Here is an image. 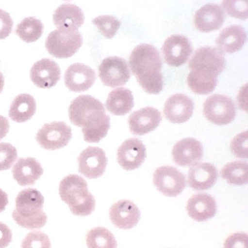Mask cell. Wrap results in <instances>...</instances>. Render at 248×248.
Returning a JSON list of instances; mask_svg holds the SVG:
<instances>
[{
	"label": "cell",
	"mask_w": 248,
	"mask_h": 248,
	"mask_svg": "<svg viewBox=\"0 0 248 248\" xmlns=\"http://www.w3.org/2000/svg\"><path fill=\"white\" fill-rule=\"evenodd\" d=\"M71 123L83 128L84 140L98 143L107 135L110 128V117L106 114L100 100L90 95H80L74 99L68 108Z\"/></svg>",
	"instance_id": "cell-1"
},
{
	"label": "cell",
	"mask_w": 248,
	"mask_h": 248,
	"mask_svg": "<svg viewBox=\"0 0 248 248\" xmlns=\"http://www.w3.org/2000/svg\"><path fill=\"white\" fill-rule=\"evenodd\" d=\"M129 65L143 90L149 94H158L163 89L160 52L153 45L141 44L134 48Z\"/></svg>",
	"instance_id": "cell-2"
},
{
	"label": "cell",
	"mask_w": 248,
	"mask_h": 248,
	"mask_svg": "<svg viewBox=\"0 0 248 248\" xmlns=\"http://www.w3.org/2000/svg\"><path fill=\"white\" fill-rule=\"evenodd\" d=\"M44 201V197L37 189H23L16 197V209L12 214L13 219L23 228H42L48 220L46 214L42 211Z\"/></svg>",
	"instance_id": "cell-3"
},
{
	"label": "cell",
	"mask_w": 248,
	"mask_h": 248,
	"mask_svg": "<svg viewBox=\"0 0 248 248\" xmlns=\"http://www.w3.org/2000/svg\"><path fill=\"white\" fill-rule=\"evenodd\" d=\"M59 195L74 215L87 217L96 208V200L88 191L87 182L78 175H68L61 181Z\"/></svg>",
	"instance_id": "cell-4"
},
{
	"label": "cell",
	"mask_w": 248,
	"mask_h": 248,
	"mask_svg": "<svg viewBox=\"0 0 248 248\" xmlns=\"http://www.w3.org/2000/svg\"><path fill=\"white\" fill-rule=\"evenodd\" d=\"M83 43V36L78 30L58 29L48 35L45 47L50 55L58 59H64L77 53Z\"/></svg>",
	"instance_id": "cell-5"
},
{
	"label": "cell",
	"mask_w": 248,
	"mask_h": 248,
	"mask_svg": "<svg viewBox=\"0 0 248 248\" xmlns=\"http://www.w3.org/2000/svg\"><path fill=\"white\" fill-rule=\"evenodd\" d=\"M203 113L211 123L218 125H227L235 119V105L230 97L215 94L205 100Z\"/></svg>",
	"instance_id": "cell-6"
},
{
	"label": "cell",
	"mask_w": 248,
	"mask_h": 248,
	"mask_svg": "<svg viewBox=\"0 0 248 248\" xmlns=\"http://www.w3.org/2000/svg\"><path fill=\"white\" fill-rule=\"evenodd\" d=\"M191 72L187 77V84L194 93L206 95L215 90L218 84V77L221 70L209 65L195 64L189 65Z\"/></svg>",
	"instance_id": "cell-7"
},
{
	"label": "cell",
	"mask_w": 248,
	"mask_h": 248,
	"mask_svg": "<svg viewBox=\"0 0 248 248\" xmlns=\"http://www.w3.org/2000/svg\"><path fill=\"white\" fill-rule=\"evenodd\" d=\"M153 182L158 191L165 196L175 198L186 188V177L173 166H160L154 170Z\"/></svg>",
	"instance_id": "cell-8"
},
{
	"label": "cell",
	"mask_w": 248,
	"mask_h": 248,
	"mask_svg": "<svg viewBox=\"0 0 248 248\" xmlns=\"http://www.w3.org/2000/svg\"><path fill=\"white\" fill-rule=\"evenodd\" d=\"M72 137L71 128L64 122L45 124L38 131L36 140L45 150H59L66 146Z\"/></svg>",
	"instance_id": "cell-9"
},
{
	"label": "cell",
	"mask_w": 248,
	"mask_h": 248,
	"mask_svg": "<svg viewBox=\"0 0 248 248\" xmlns=\"http://www.w3.org/2000/svg\"><path fill=\"white\" fill-rule=\"evenodd\" d=\"M99 74L102 83L112 88L125 85L131 78L126 61L116 56L105 58L99 65Z\"/></svg>",
	"instance_id": "cell-10"
},
{
	"label": "cell",
	"mask_w": 248,
	"mask_h": 248,
	"mask_svg": "<svg viewBox=\"0 0 248 248\" xmlns=\"http://www.w3.org/2000/svg\"><path fill=\"white\" fill-rule=\"evenodd\" d=\"M78 171L89 179H97L104 173L108 159L103 149L88 147L83 150L78 158Z\"/></svg>",
	"instance_id": "cell-11"
},
{
	"label": "cell",
	"mask_w": 248,
	"mask_h": 248,
	"mask_svg": "<svg viewBox=\"0 0 248 248\" xmlns=\"http://www.w3.org/2000/svg\"><path fill=\"white\" fill-rule=\"evenodd\" d=\"M192 52V44L183 35L169 36L163 46L165 61L170 66H182L187 62Z\"/></svg>",
	"instance_id": "cell-12"
},
{
	"label": "cell",
	"mask_w": 248,
	"mask_h": 248,
	"mask_svg": "<svg viewBox=\"0 0 248 248\" xmlns=\"http://www.w3.org/2000/svg\"><path fill=\"white\" fill-rule=\"evenodd\" d=\"M117 162L122 169L133 170L142 165L147 157V149L141 140L129 139L117 150Z\"/></svg>",
	"instance_id": "cell-13"
},
{
	"label": "cell",
	"mask_w": 248,
	"mask_h": 248,
	"mask_svg": "<svg viewBox=\"0 0 248 248\" xmlns=\"http://www.w3.org/2000/svg\"><path fill=\"white\" fill-rule=\"evenodd\" d=\"M96 78V71L83 63L72 64L64 74L66 87L73 93L87 91L93 87Z\"/></svg>",
	"instance_id": "cell-14"
},
{
	"label": "cell",
	"mask_w": 248,
	"mask_h": 248,
	"mask_svg": "<svg viewBox=\"0 0 248 248\" xmlns=\"http://www.w3.org/2000/svg\"><path fill=\"white\" fill-rule=\"evenodd\" d=\"M112 224L121 230H131L138 224L141 211L138 206L128 200H122L112 205L109 210Z\"/></svg>",
	"instance_id": "cell-15"
},
{
	"label": "cell",
	"mask_w": 248,
	"mask_h": 248,
	"mask_svg": "<svg viewBox=\"0 0 248 248\" xmlns=\"http://www.w3.org/2000/svg\"><path fill=\"white\" fill-rule=\"evenodd\" d=\"M61 68L52 60L45 58L33 64L30 71V78L38 88L50 89L55 87L61 79Z\"/></svg>",
	"instance_id": "cell-16"
},
{
	"label": "cell",
	"mask_w": 248,
	"mask_h": 248,
	"mask_svg": "<svg viewBox=\"0 0 248 248\" xmlns=\"http://www.w3.org/2000/svg\"><path fill=\"white\" fill-rule=\"evenodd\" d=\"M195 103L186 94H176L170 96L164 107V116L173 124H183L193 115Z\"/></svg>",
	"instance_id": "cell-17"
},
{
	"label": "cell",
	"mask_w": 248,
	"mask_h": 248,
	"mask_svg": "<svg viewBox=\"0 0 248 248\" xmlns=\"http://www.w3.org/2000/svg\"><path fill=\"white\" fill-rule=\"evenodd\" d=\"M172 157L178 166L188 167L202 160L203 147L196 139H183L175 144L172 150Z\"/></svg>",
	"instance_id": "cell-18"
},
{
	"label": "cell",
	"mask_w": 248,
	"mask_h": 248,
	"mask_svg": "<svg viewBox=\"0 0 248 248\" xmlns=\"http://www.w3.org/2000/svg\"><path fill=\"white\" fill-rule=\"evenodd\" d=\"M161 121V113L157 109L147 107L134 111L128 118V124L132 134L142 136L155 130Z\"/></svg>",
	"instance_id": "cell-19"
},
{
	"label": "cell",
	"mask_w": 248,
	"mask_h": 248,
	"mask_svg": "<svg viewBox=\"0 0 248 248\" xmlns=\"http://www.w3.org/2000/svg\"><path fill=\"white\" fill-rule=\"evenodd\" d=\"M224 10L218 4H205L196 12L194 18L195 27L202 33H210L219 29L225 20Z\"/></svg>",
	"instance_id": "cell-20"
},
{
	"label": "cell",
	"mask_w": 248,
	"mask_h": 248,
	"mask_svg": "<svg viewBox=\"0 0 248 248\" xmlns=\"http://www.w3.org/2000/svg\"><path fill=\"white\" fill-rule=\"evenodd\" d=\"M218 177V170L214 165L210 163H197L188 172V183L195 190H208L215 185Z\"/></svg>",
	"instance_id": "cell-21"
},
{
	"label": "cell",
	"mask_w": 248,
	"mask_h": 248,
	"mask_svg": "<svg viewBox=\"0 0 248 248\" xmlns=\"http://www.w3.org/2000/svg\"><path fill=\"white\" fill-rule=\"evenodd\" d=\"M188 215L198 222L206 221L215 217L217 202L214 197L206 193L192 195L186 205Z\"/></svg>",
	"instance_id": "cell-22"
},
{
	"label": "cell",
	"mask_w": 248,
	"mask_h": 248,
	"mask_svg": "<svg viewBox=\"0 0 248 248\" xmlns=\"http://www.w3.org/2000/svg\"><path fill=\"white\" fill-rule=\"evenodd\" d=\"M40 163L33 157L18 159L13 166L12 173L15 180L20 186L33 185L43 174Z\"/></svg>",
	"instance_id": "cell-23"
},
{
	"label": "cell",
	"mask_w": 248,
	"mask_h": 248,
	"mask_svg": "<svg viewBox=\"0 0 248 248\" xmlns=\"http://www.w3.org/2000/svg\"><path fill=\"white\" fill-rule=\"evenodd\" d=\"M247 41V33L243 26L232 25L223 29L215 41L220 50L227 53L238 52Z\"/></svg>",
	"instance_id": "cell-24"
},
{
	"label": "cell",
	"mask_w": 248,
	"mask_h": 248,
	"mask_svg": "<svg viewBox=\"0 0 248 248\" xmlns=\"http://www.w3.org/2000/svg\"><path fill=\"white\" fill-rule=\"evenodd\" d=\"M84 22V13L75 4H62L55 10L53 14L54 24L59 29L78 30Z\"/></svg>",
	"instance_id": "cell-25"
},
{
	"label": "cell",
	"mask_w": 248,
	"mask_h": 248,
	"mask_svg": "<svg viewBox=\"0 0 248 248\" xmlns=\"http://www.w3.org/2000/svg\"><path fill=\"white\" fill-rule=\"evenodd\" d=\"M134 106V98L131 90L117 88L109 93L106 107L112 114L122 116L128 114Z\"/></svg>",
	"instance_id": "cell-26"
},
{
	"label": "cell",
	"mask_w": 248,
	"mask_h": 248,
	"mask_svg": "<svg viewBox=\"0 0 248 248\" xmlns=\"http://www.w3.org/2000/svg\"><path fill=\"white\" fill-rule=\"evenodd\" d=\"M35 99L29 94H20L15 97L9 110V117L17 123L30 120L36 113Z\"/></svg>",
	"instance_id": "cell-27"
},
{
	"label": "cell",
	"mask_w": 248,
	"mask_h": 248,
	"mask_svg": "<svg viewBox=\"0 0 248 248\" xmlns=\"http://www.w3.org/2000/svg\"><path fill=\"white\" fill-rule=\"evenodd\" d=\"M221 176L230 185L242 186L248 182V163L236 160L227 163L221 170Z\"/></svg>",
	"instance_id": "cell-28"
},
{
	"label": "cell",
	"mask_w": 248,
	"mask_h": 248,
	"mask_svg": "<svg viewBox=\"0 0 248 248\" xmlns=\"http://www.w3.org/2000/svg\"><path fill=\"white\" fill-rule=\"evenodd\" d=\"M42 21L34 17L23 19L16 28V33L21 40L26 43L36 42L43 33Z\"/></svg>",
	"instance_id": "cell-29"
},
{
	"label": "cell",
	"mask_w": 248,
	"mask_h": 248,
	"mask_svg": "<svg viewBox=\"0 0 248 248\" xmlns=\"http://www.w3.org/2000/svg\"><path fill=\"white\" fill-rule=\"evenodd\" d=\"M88 248H116L117 242L115 236L104 227H96L88 232L86 236Z\"/></svg>",
	"instance_id": "cell-30"
},
{
	"label": "cell",
	"mask_w": 248,
	"mask_h": 248,
	"mask_svg": "<svg viewBox=\"0 0 248 248\" xmlns=\"http://www.w3.org/2000/svg\"><path fill=\"white\" fill-rule=\"evenodd\" d=\"M93 23L106 39H112L120 28L121 23L115 16H101L93 19Z\"/></svg>",
	"instance_id": "cell-31"
},
{
	"label": "cell",
	"mask_w": 248,
	"mask_h": 248,
	"mask_svg": "<svg viewBox=\"0 0 248 248\" xmlns=\"http://www.w3.org/2000/svg\"><path fill=\"white\" fill-rule=\"evenodd\" d=\"M222 7L226 13L231 17L240 20H247L248 0H223Z\"/></svg>",
	"instance_id": "cell-32"
},
{
	"label": "cell",
	"mask_w": 248,
	"mask_h": 248,
	"mask_svg": "<svg viewBox=\"0 0 248 248\" xmlns=\"http://www.w3.org/2000/svg\"><path fill=\"white\" fill-rule=\"evenodd\" d=\"M21 248H51L50 240L42 232H32L23 239Z\"/></svg>",
	"instance_id": "cell-33"
},
{
	"label": "cell",
	"mask_w": 248,
	"mask_h": 248,
	"mask_svg": "<svg viewBox=\"0 0 248 248\" xmlns=\"http://www.w3.org/2000/svg\"><path fill=\"white\" fill-rule=\"evenodd\" d=\"M17 157V150L10 143H0V170H8Z\"/></svg>",
	"instance_id": "cell-34"
},
{
	"label": "cell",
	"mask_w": 248,
	"mask_h": 248,
	"mask_svg": "<svg viewBox=\"0 0 248 248\" xmlns=\"http://www.w3.org/2000/svg\"><path fill=\"white\" fill-rule=\"evenodd\" d=\"M231 150L234 156L240 158L248 157V131L240 133L233 139Z\"/></svg>",
	"instance_id": "cell-35"
},
{
	"label": "cell",
	"mask_w": 248,
	"mask_h": 248,
	"mask_svg": "<svg viewBox=\"0 0 248 248\" xmlns=\"http://www.w3.org/2000/svg\"><path fill=\"white\" fill-rule=\"evenodd\" d=\"M224 248H248V235L245 232L233 233L227 237Z\"/></svg>",
	"instance_id": "cell-36"
},
{
	"label": "cell",
	"mask_w": 248,
	"mask_h": 248,
	"mask_svg": "<svg viewBox=\"0 0 248 248\" xmlns=\"http://www.w3.org/2000/svg\"><path fill=\"white\" fill-rule=\"evenodd\" d=\"M13 26L10 14L0 9V39H5L11 33Z\"/></svg>",
	"instance_id": "cell-37"
},
{
	"label": "cell",
	"mask_w": 248,
	"mask_h": 248,
	"mask_svg": "<svg viewBox=\"0 0 248 248\" xmlns=\"http://www.w3.org/2000/svg\"><path fill=\"white\" fill-rule=\"evenodd\" d=\"M13 238L11 230L4 223L0 222V248H5L10 245Z\"/></svg>",
	"instance_id": "cell-38"
},
{
	"label": "cell",
	"mask_w": 248,
	"mask_h": 248,
	"mask_svg": "<svg viewBox=\"0 0 248 248\" xmlns=\"http://www.w3.org/2000/svg\"><path fill=\"white\" fill-rule=\"evenodd\" d=\"M10 129V123L8 119L4 116H0V141L5 137Z\"/></svg>",
	"instance_id": "cell-39"
},
{
	"label": "cell",
	"mask_w": 248,
	"mask_h": 248,
	"mask_svg": "<svg viewBox=\"0 0 248 248\" xmlns=\"http://www.w3.org/2000/svg\"><path fill=\"white\" fill-rule=\"evenodd\" d=\"M8 204V195L4 191L0 189V213L5 210L6 206Z\"/></svg>",
	"instance_id": "cell-40"
},
{
	"label": "cell",
	"mask_w": 248,
	"mask_h": 248,
	"mask_svg": "<svg viewBox=\"0 0 248 248\" xmlns=\"http://www.w3.org/2000/svg\"><path fill=\"white\" fill-rule=\"evenodd\" d=\"M4 78L3 74L0 72V94H1V92H2L3 88H4Z\"/></svg>",
	"instance_id": "cell-41"
},
{
	"label": "cell",
	"mask_w": 248,
	"mask_h": 248,
	"mask_svg": "<svg viewBox=\"0 0 248 248\" xmlns=\"http://www.w3.org/2000/svg\"><path fill=\"white\" fill-rule=\"evenodd\" d=\"M66 1H69V0H66Z\"/></svg>",
	"instance_id": "cell-42"
}]
</instances>
